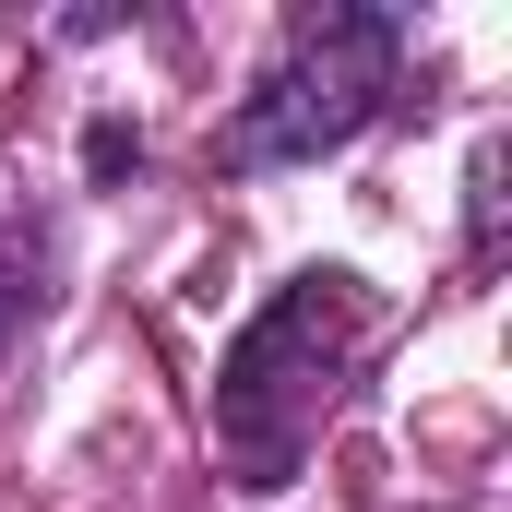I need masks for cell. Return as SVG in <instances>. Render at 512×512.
Segmentation results:
<instances>
[{
	"instance_id": "obj_1",
	"label": "cell",
	"mask_w": 512,
	"mask_h": 512,
	"mask_svg": "<svg viewBox=\"0 0 512 512\" xmlns=\"http://www.w3.org/2000/svg\"><path fill=\"white\" fill-rule=\"evenodd\" d=\"M370 298L346 262H310L298 286H274L239 346H227V382H215V441H227V477L239 489H286L334 417V382H346V346H358Z\"/></svg>"
},
{
	"instance_id": "obj_2",
	"label": "cell",
	"mask_w": 512,
	"mask_h": 512,
	"mask_svg": "<svg viewBox=\"0 0 512 512\" xmlns=\"http://www.w3.org/2000/svg\"><path fill=\"white\" fill-rule=\"evenodd\" d=\"M393 60H405V24H393L382 0L298 12V36L274 48V72L227 108L215 155H227L239 179H262V167H310V155L358 143V131L382 120V96H393Z\"/></svg>"
},
{
	"instance_id": "obj_3",
	"label": "cell",
	"mask_w": 512,
	"mask_h": 512,
	"mask_svg": "<svg viewBox=\"0 0 512 512\" xmlns=\"http://www.w3.org/2000/svg\"><path fill=\"white\" fill-rule=\"evenodd\" d=\"M24 310H36V239H24V227H12V203H0V358H12Z\"/></svg>"
},
{
	"instance_id": "obj_4",
	"label": "cell",
	"mask_w": 512,
	"mask_h": 512,
	"mask_svg": "<svg viewBox=\"0 0 512 512\" xmlns=\"http://www.w3.org/2000/svg\"><path fill=\"white\" fill-rule=\"evenodd\" d=\"M131 155H143V143H131V120H96V131H84V179H120Z\"/></svg>"
}]
</instances>
